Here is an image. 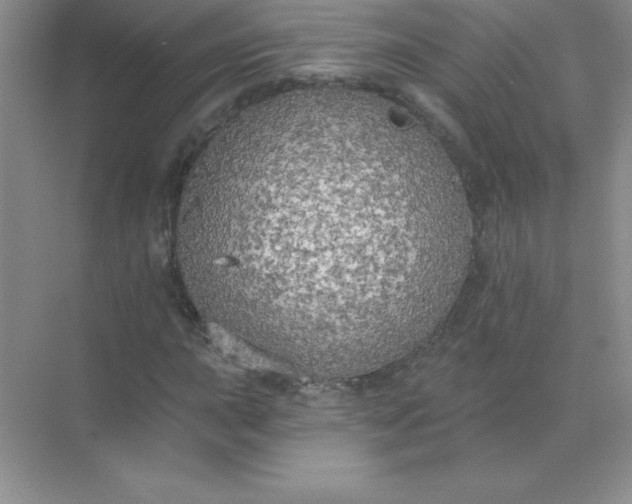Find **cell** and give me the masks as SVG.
Instances as JSON below:
<instances>
[{
    "label": "cell",
    "instance_id": "1",
    "mask_svg": "<svg viewBox=\"0 0 632 504\" xmlns=\"http://www.w3.org/2000/svg\"><path fill=\"white\" fill-rule=\"evenodd\" d=\"M407 124L306 105L221 146L181 260L241 341L309 376L350 377L444 321L470 264L469 210L445 152Z\"/></svg>",
    "mask_w": 632,
    "mask_h": 504
}]
</instances>
